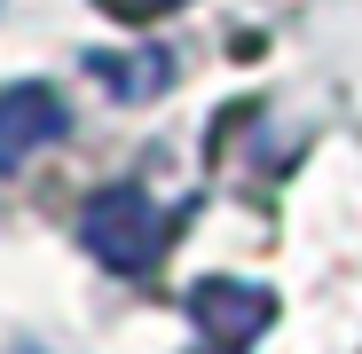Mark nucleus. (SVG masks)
Listing matches in <instances>:
<instances>
[{"mask_svg": "<svg viewBox=\"0 0 362 354\" xmlns=\"http://www.w3.org/2000/svg\"><path fill=\"white\" fill-rule=\"evenodd\" d=\"M79 244L110 276H150L158 252H165V213L142 189H95V205L79 213Z\"/></svg>", "mask_w": 362, "mask_h": 354, "instance_id": "obj_1", "label": "nucleus"}, {"mask_svg": "<svg viewBox=\"0 0 362 354\" xmlns=\"http://www.w3.org/2000/svg\"><path fill=\"white\" fill-rule=\"evenodd\" d=\"M189 323L205 331V346L245 354L276 323V291L268 283H245V276H205V283H189Z\"/></svg>", "mask_w": 362, "mask_h": 354, "instance_id": "obj_2", "label": "nucleus"}, {"mask_svg": "<svg viewBox=\"0 0 362 354\" xmlns=\"http://www.w3.org/2000/svg\"><path fill=\"white\" fill-rule=\"evenodd\" d=\"M64 126H71V110H64V95L47 79L0 87V173H24L47 142H64Z\"/></svg>", "mask_w": 362, "mask_h": 354, "instance_id": "obj_3", "label": "nucleus"}, {"mask_svg": "<svg viewBox=\"0 0 362 354\" xmlns=\"http://www.w3.org/2000/svg\"><path fill=\"white\" fill-rule=\"evenodd\" d=\"M95 79L110 87V95H127V102H142V95H158L173 71H165V55H103L95 64Z\"/></svg>", "mask_w": 362, "mask_h": 354, "instance_id": "obj_4", "label": "nucleus"}, {"mask_svg": "<svg viewBox=\"0 0 362 354\" xmlns=\"http://www.w3.org/2000/svg\"><path fill=\"white\" fill-rule=\"evenodd\" d=\"M95 8H103L110 24H158V16H173V8H189V0H95Z\"/></svg>", "mask_w": 362, "mask_h": 354, "instance_id": "obj_5", "label": "nucleus"}, {"mask_svg": "<svg viewBox=\"0 0 362 354\" xmlns=\"http://www.w3.org/2000/svg\"><path fill=\"white\" fill-rule=\"evenodd\" d=\"M197 354H228V346H197Z\"/></svg>", "mask_w": 362, "mask_h": 354, "instance_id": "obj_6", "label": "nucleus"}, {"mask_svg": "<svg viewBox=\"0 0 362 354\" xmlns=\"http://www.w3.org/2000/svg\"><path fill=\"white\" fill-rule=\"evenodd\" d=\"M16 354H40V346H16Z\"/></svg>", "mask_w": 362, "mask_h": 354, "instance_id": "obj_7", "label": "nucleus"}]
</instances>
